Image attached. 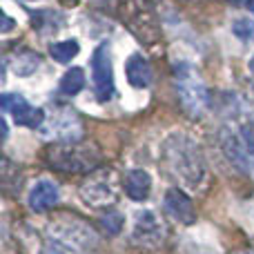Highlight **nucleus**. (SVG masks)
<instances>
[{
    "mask_svg": "<svg viewBox=\"0 0 254 254\" xmlns=\"http://www.w3.org/2000/svg\"><path fill=\"white\" fill-rule=\"evenodd\" d=\"M165 161H167V167H170V174L174 179H179L183 185L194 188V185L201 183L203 172H205L201 154L185 136H172L167 140Z\"/></svg>",
    "mask_w": 254,
    "mask_h": 254,
    "instance_id": "1",
    "label": "nucleus"
},
{
    "mask_svg": "<svg viewBox=\"0 0 254 254\" xmlns=\"http://www.w3.org/2000/svg\"><path fill=\"white\" fill-rule=\"evenodd\" d=\"M80 196L94 207H110L119 198V181L112 170L94 172L80 188Z\"/></svg>",
    "mask_w": 254,
    "mask_h": 254,
    "instance_id": "4",
    "label": "nucleus"
},
{
    "mask_svg": "<svg viewBox=\"0 0 254 254\" xmlns=\"http://www.w3.org/2000/svg\"><path fill=\"white\" fill-rule=\"evenodd\" d=\"M163 205H165L167 214H170L174 221H179V223L192 225L194 221H196L194 203L190 201V196L185 192H181V190H170V192L165 194V201H163Z\"/></svg>",
    "mask_w": 254,
    "mask_h": 254,
    "instance_id": "8",
    "label": "nucleus"
},
{
    "mask_svg": "<svg viewBox=\"0 0 254 254\" xmlns=\"http://www.w3.org/2000/svg\"><path fill=\"white\" fill-rule=\"evenodd\" d=\"M61 198V192H58V185L52 183V181L43 179L34 185V190L29 192V207L34 212H45L49 207H54Z\"/></svg>",
    "mask_w": 254,
    "mask_h": 254,
    "instance_id": "9",
    "label": "nucleus"
},
{
    "mask_svg": "<svg viewBox=\"0 0 254 254\" xmlns=\"http://www.w3.org/2000/svg\"><path fill=\"white\" fill-rule=\"evenodd\" d=\"M43 254H65V252H63L61 248H56V246H49V248H45Z\"/></svg>",
    "mask_w": 254,
    "mask_h": 254,
    "instance_id": "19",
    "label": "nucleus"
},
{
    "mask_svg": "<svg viewBox=\"0 0 254 254\" xmlns=\"http://www.w3.org/2000/svg\"><path fill=\"white\" fill-rule=\"evenodd\" d=\"M40 65V56L29 49H22V52H16L11 58H9V67L13 69L16 76H31Z\"/></svg>",
    "mask_w": 254,
    "mask_h": 254,
    "instance_id": "12",
    "label": "nucleus"
},
{
    "mask_svg": "<svg viewBox=\"0 0 254 254\" xmlns=\"http://www.w3.org/2000/svg\"><path fill=\"white\" fill-rule=\"evenodd\" d=\"M241 136H243V143H246L248 152L254 156V125H246V127H243Z\"/></svg>",
    "mask_w": 254,
    "mask_h": 254,
    "instance_id": "17",
    "label": "nucleus"
},
{
    "mask_svg": "<svg viewBox=\"0 0 254 254\" xmlns=\"http://www.w3.org/2000/svg\"><path fill=\"white\" fill-rule=\"evenodd\" d=\"M80 52L78 40H61V43H54L49 54H52L54 61L58 63H71V58H76Z\"/></svg>",
    "mask_w": 254,
    "mask_h": 254,
    "instance_id": "14",
    "label": "nucleus"
},
{
    "mask_svg": "<svg viewBox=\"0 0 254 254\" xmlns=\"http://www.w3.org/2000/svg\"><path fill=\"white\" fill-rule=\"evenodd\" d=\"M237 254H254V252H237Z\"/></svg>",
    "mask_w": 254,
    "mask_h": 254,
    "instance_id": "22",
    "label": "nucleus"
},
{
    "mask_svg": "<svg viewBox=\"0 0 254 254\" xmlns=\"http://www.w3.org/2000/svg\"><path fill=\"white\" fill-rule=\"evenodd\" d=\"M123 188L131 201H145L149 196V190H152V179L145 170H131L125 174Z\"/></svg>",
    "mask_w": 254,
    "mask_h": 254,
    "instance_id": "11",
    "label": "nucleus"
},
{
    "mask_svg": "<svg viewBox=\"0 0 254 254\" xmlns=\"http://www.w3.org/2000/svg\"><path fill=\"white\" fill-rule=\"evenodd\" d=\"M125 74H127L129 85L136 89H145L152 83V67H149V63L143 58V54H131V56L127 58Z\"/></svg>",
    "mask_w": 254,
    "mask_h": 254,
    "instance_id": "10",
    "label": "nucleus"
},
{
    "mask_svg": "<svg viewBox=\"0 0 254 254\" xmlns=\"http://www.w3.org/2000/svg\"><path fill=\"white\" fill-rule=\"evenodd\" d=\"M163 237H165V230H163V223L154 212L145 210L136 216V223H134V239L138 246H145V248H156L163 243Z\"/></svg>",
    "mask_w": 254,
    "mask_h": 254,
    "instance_id": "7",
    "label": "nucleus"
},
{
    "mask_svg": "<svg viewBox=\"0 0 254 254\" xmlns=\"http://www.w3.org/2000/svg\"><path fill=\"white\" fill-rule=\"evenodd\" d=\"M92 80L98 101H110L114 94V69H112V54L107 43L98 45L92 56Z\"/></svg>",
    "mask_w": 254,
    "mask_h": 254,
    "instance_id": "5",
    "label": "nucleus"
},
{
    "mask_svg": "<svg viewBox=\"0 0 254 254\" xmlns=\"http://www.w3.org/2000/svg\"><path fill=\"white\" fill-rule=\"evenodd\" d=\"M248 7H250V11L254 13V0H248Z\"/></svg>",
    "mask_w": 254,
    "mask_h": 254,
    "instance_id": "20",
    "label": "nucleus"
},
{
    "mask_svg": "<svg viewBox=\"0 0 254 254\" xmlns=\"http://www.w3.org/2000/svg\"><path fill=\"white\" fill-rule=\"evenodd\" d=\"M250 69H252V71H254V56H252V58H250Z\"/></svg>",
    "mask_w": 254,
    "mask_h": 254,
    "instance_id": "21",
    "label": "nucleus"
},
{
    "mask_svg": "<svg viewBox=\"0 0 254 254\" xmlns=\"http://www.w3.org/2000/svg\"><path fill=\"white\" fill-rule=\"evenodd\" d=\"M47 163L61 172H89L98 165V154L78 143L54 145L47 149Z\"/></svg>",
    "mask_w": 254,
    "mask_h": 254,
    "instance_id": "2",
    "label": "nucleus"
},
{
    "mask_svg": "<svg viewBox=\"0 0 254 254\" xmlns=\"http://www.w3.org/2000/svg\"><path fill=\"white\" fill-rule=\"evenodd\" d=\"M101 223L107 234H119L121 228H123V216L119 212H107V216H103Z\"/></svg>",
    "mask_w": 254,
    "mask_h": 254,
    "instance_id": "16",
    "label": "nucleus"
},
{
    "mask_svg": "<svg viewBox=\"0 0 254 254\" xmlns=\"http://www.w3.org/2000/svg\"><path fill=\"white\" fill-rule=\"evenodd\" d=\"M232 31H234V36H239L241 40L252 43L254 40V20H250V18H239V20L232 22Z\"/></svg>",
    "mask_w": 254,
    "mask_h": 254,
    "instance_id": "15",
    "label": "nucleus"
},
{
    "mask_svg": "<svg viewBox=\"0 0 254 254\" xmlns=\"http://www.w3.org/2000/svg\"><path fill=\"white\" fill-rule=\"evenodd\" d=\"M0 105H2V110L7 112V114L13 116L16 125L38 127V125H43V121H45V112L31 107L29 103L22 96H18V94H2V96H0Z\"/></svg>",
    "mask_w": 254,
    "mask_h": 254,
    "instance_id": "6",
    "label": "nucleus"
},
{
    "mask_svg": "<svg viewBox=\"0 0 254 254\" xmlns=\"http://www.w3.org/2000/svg\"><path fill=\"white\" fill-rule=\"evenodd\" d=\"M176 89H179L181 103L188 112L192 114H201L210 103V94L201 78L192 71V67L188 65H176Z\"/></svg>",
    "mask_w": 254,
    "mask_h": 254,
    "instance_id": "3",
    "label": "nucleus"
},
{
    "mask_svg": "<svg viewBox=\"0 0 254 254\" xmlns=\"http://www.w3.org/2000/svg\"><path fill=\"white\" fill-rule=\"evenodd\" d=\"M13 27V20L7 16V13H2V31H9Z\"/></svg>",
    "mask_w": 254,
    "mask_h": 254,
    "instance_id": "18",
    "label": "nucleus"
},
{
    "mask_svg": "<svg viewBox=\"0 0 254 254\" xmlns=\"http://www.w3.org/2000/svg\"><path fill=\"white\" fill-rule=\"evenodd\" d=\"M85 87V71L80 67H71L65 76L61 78V92L65 96H74Z\"/></svg>",
    "mask_w": 254,
    "mask_h": 254,
    "instance_id": "13",
    "label": "nucleus"
}]
</instances>
